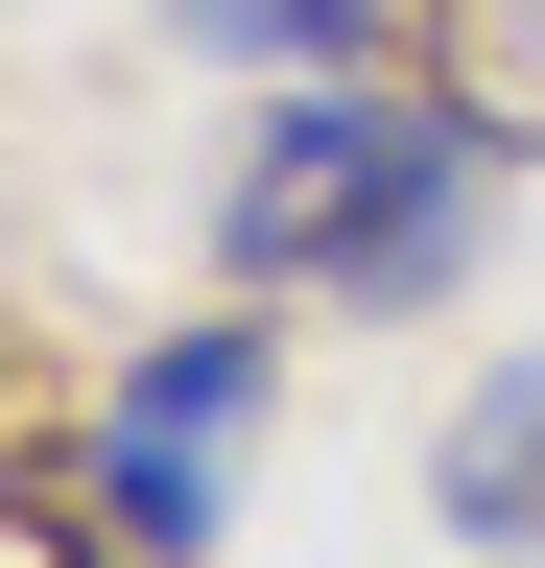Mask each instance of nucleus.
<instances>
[{"label": "nucleus", "instance_id": "3", "mask_svg": "<svg viewBox=\"0 0 545 568\" xmlns=\"http://www.w3.org/2000/svg\"><path fill=\"white\" fill-rule=\"evenodd\" d=\"M427 521L474 568H545V355H498V379L427 426Z\"/></svg>", "mask_w": 545, "mask_h": 568}, {"label": "nucleus", "instance_id": "5", "mask_svg": "<svg viewBox=\"0 0 545 568\" xmlns=\"http://www.w3.org/2000/svg\"><path fill=\"white\" fill-rule=\"evenodd\" d=\"M190 48H285V71H380V0H166Z\"/></svg>", "mask_w": 545, "mask_h": 568}, {"label": "nucleus", "instance_id": "1", "mask_svg": "<svg viewBox=\"0 0 545 568\" xmlns=\"http://www.w3.org/2000/svg\"><path fill=\"white\" fill-rule=\"evenodd\" d=\"M474 190H498V119L474 95L309 71V95L214 166V261L238 284H332V308H451L474 284Z\"/></svg>", "mask_w": 545, "mask_h": 568}, {"label": "nucleus", "instance_id": "6", "mask_svg": "<svg viewBox=\"0 0 545 568\" xmlns=\"http://www.w3.org/2000/svg\"><path fill=\"white\" fill-rule=\"evenodd\" d=\"M24 568H72V545H48V521H24Z\"/></svg>", "mask_w": 545, "mask_h": 568}, {"label": "nucleus", "instance_id": "4", "mask_svg": "<svg viewBox=\"0 0 545 568\" xmlns=\"http://www.w3.org/2000/svg\"><path fill=\"white\" fill-rule=\"evenodd\" d=\"M427 48H451V95L498 142H545V0H427Z\"/></svg>", "mask_w": 545, "mask_h": 568}, {"label": "nucleus", "instance_id": "2", "mask_svg": "<svg viewBox=\"0 0 545 568\" xmlns=\"http://www.w3.org/2000/svg\"><path fill=\"white\" fill-rule=\"evenodd\" d=\"M261 426V332H166L143 379L95 403V474H72V521H119L143 568H190L214 545V450Z\"/></svg>", "mask_w": 545, "mask_h": 568}]
</instances>
